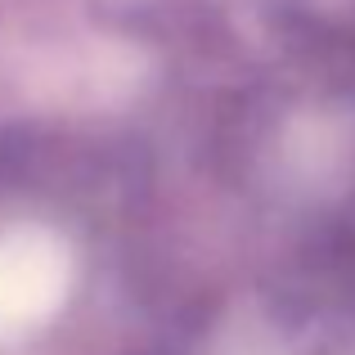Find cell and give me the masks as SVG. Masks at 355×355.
Wrapping results in <instances>:
<instances>
[{
	"label": "cell",
	"mask_w": 355,
	"mask_h": 355,
	"mask_svg": "<svg viewBox=\"0 0 355 355\" xmlns=\"http://www.w3.org/2000/svg\"><path fill=\"white\" fill-rule=\"evenodd\" d=\"M68 284V261L45 234H27L0 248V315L50 311Z\"/></svg>",
	"instance_id": "1"
}]
</instances>
